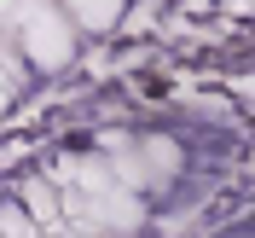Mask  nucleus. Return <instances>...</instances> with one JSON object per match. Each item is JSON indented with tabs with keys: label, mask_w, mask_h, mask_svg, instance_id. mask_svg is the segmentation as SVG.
I'll use <instances>...</instances> for the list:
<instances>
[{
	"label": "nucleus",
	"mask_w": 255,
	"mask_h": 238,
	"mask_svg": "<svg viewBox=\"0 0 255 238\" xmlns=\"http://www.w3.org/2000/svg\"><path fill=\"white\" fill-rule=\"evenodd\" d=\"M29 47H35V64H64L70 58V35L58 29V23H52V17H41V23H29Z\"/></svg>",
	"instance_id": "f257e3e1"
},
{
	"label": "nucleus",
	"mask_w": 255,
	"mask_h": 238,
	"mask_svg": "<svg viewBox=\"0 0 255 238\" xmlns=\"http://www.w3.org/2000/svg\"><path fill=\"white\" fill-rule=\"evenodd\" d=\"M76 17L93 23V29H105V23H116V0H76Z\"/></svg>",
	"instance_id": "f03ea898"
}]
</instances>
